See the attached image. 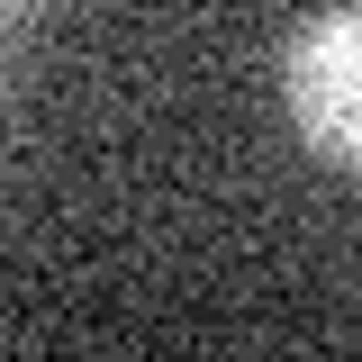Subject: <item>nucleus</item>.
I'll use <instances>...</instances> for the list:
<instances>
[{
  "label": "nucleus",
  "instance_id": "nucleus-2",
  "mask_svg": "<svg viewBox=\"0 0 362 362\" xmlns=\"http://www.w3.org/2000/svg\"><path fill=\"white\" fill-rule=\"evenodd\" d=\"M28 9H37V0H9V18H28Z\"/></svg>",
  "mask_w": 362,
  "mask_h": 362
},
{
  "label": "nucleus",
  "instance_id": "nucleus-1",
  "mask_svg": "<svg viewBox=\"0 0 362 362\" xmlns=\"http://www.w3.org/2000/svg\"><path fill=\"white\" fill-rule=\"evenodd\" d=\"M281 90L317 154L362 173V9H317L281 54Z\"/></svg>",
  "mask_w": 362,
  "mask_h": 362
}]
</instances>
